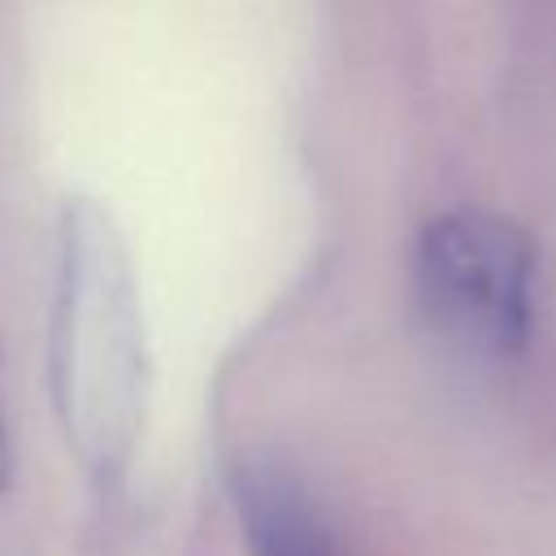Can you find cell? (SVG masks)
Instances as JSON below:
<instances>
[{"label":"cell","mask_w":556,"mask_h":556,"mask_svg":"<svg viewBox=\"0 0 556 556\" xmlns=\"http://www.w3.org/2000/svg\"><path fill=\"white\" fill-rule=\"evenodd\" d=\"M52 404L70 452L96 486H117L148 413L143 308L126 239L96 200H65L48 326Z\"/></svg>","instance_id":"1"},{"label":"cell","mask_w":556,"mask_h":556,"mask_svg":"<svg viewBox=\"0 0 556 556\" xmlns=\"http://www.w3.org/2000/svg\"><path fill=\"white\" fill-rule=\"evenodd\" d=\"M230 491L252 556H343V547L282 465L248 460L239 465Z\"/></svg>","instance_id":"3"},{"label":"cell","mask_w":556,"mask_h":556,"mask_svg":"<svg viewBox=\"0 0 556 556\" xmlns=\"http://www.w3.org/2000/svg\"><path fill=\"white\" fill-rule=\"evenodd\" d=\"M13 478V443H9V413H4V387H0V491Z\"/></svg>","instance_id":"4"},{"label":"cell","mask_w":556,"mask_h":556,"mask_svg":"<svg viewBox=\"0 0 556 556\" xmlns=\"http://www.w3.org/2000/svg\"><path fill=\"white\" fill-rule=\"evenodd\" d=\"M534 243L486 208H452L413 248L417 308L434 334L473 356H517L534 330Z\"/></svg>","instance_id":"2"}]
</instances>
